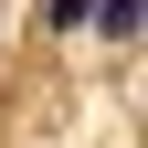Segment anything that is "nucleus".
<instances>
[{
	"mask_svg": "<svg viewBox=\"0 0 148 148\" xmlns=\"http://www.w3.org/2000/svg\"><path fill=\"white\" fill-rule=\"evenodd\" d=\"M42 21H53V32H74V21H95V0H53Z\"/></svg>",
	"mask_w": 148,
	"mask_h": 148,
	"instance_id": "f03ea898",
	"label": "nucleus"
},
{
	"mask_svg": "<svg viewBox=\"0 0 148 148\" xmlns=\"http://www.w3.org/2000/svg\"><path fill=\"white\" fill-rule=\"evenodd\" d=\"M95 21H106V42H127L138 32V0H95Z\"/></svg>",
	"mask_w": 148,
	"mask_h": 148,
	"instance_id": "f257e3e1",
	"label": "nucleus"
}]
</instances>
